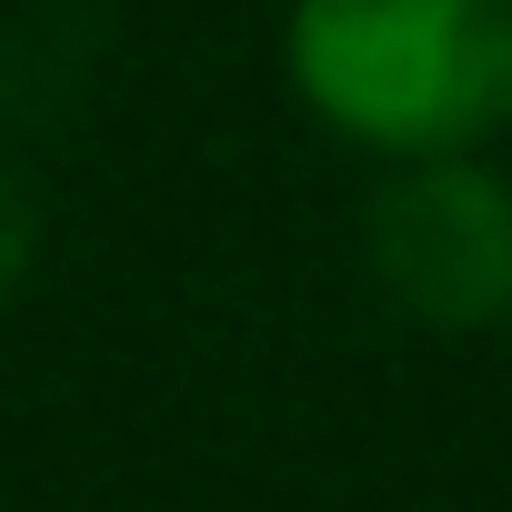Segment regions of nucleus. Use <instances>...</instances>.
Returning a JSON list of instances; mask_svg holds the SVG:
<instances>
[{"label": "nucleus", "mask_w": 512, "mask_h": 512, "mask_svg": "<svg viewBox=\"0 0 512 512\" xmlns=\"http://www.w3.org/2000/svg\"><path fill=\"white\" fill-rule=\"evenodd\" d=\"M11 282H21V221L0 211V292H11Z\"/></svg>", "instance_id": "nucleus-3"}, {"label": "nucleus", "mask_w": 512, "mask_h": 512, "mask_svg": "<svg viewBox=\"0 0 512 512\" xmlns=\"http://www.w3.org/2000/svg\"><path fill=\"white\" fill-rule=\"evenodd\" d=\"M282 71L382 161H472L512 131V0H292Z\"/></svg>", "instance_id": "nucleus-1"}, {"label": "nucleus", "mask_w": 512, "mask_h": 512, "mask_svg": "<svg viewBox=\"0 0 512 512\" xmlns=\"http://www.w3.org/2000/svg\"><path fill=\"white\" fill-rule=\"evenodd\" d=\"M362 262L382 302L422 332L512 322V181L472 161H392L362 211Z\"/></svg>", "instance_id": "nucleus-2"}]
</instances>
